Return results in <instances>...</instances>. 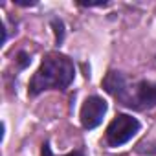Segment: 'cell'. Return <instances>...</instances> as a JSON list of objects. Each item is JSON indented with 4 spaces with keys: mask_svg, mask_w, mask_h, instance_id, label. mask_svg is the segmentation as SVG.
<instances>
[{
    "mask_svg": "<svg viewBox=\"0 0 156 156\" xmlns=\"http://www.w3.org/2000/svg\"><path fill=\"white\" fill-rule=\"evenodd\" d=\"M103 88H105L110 96L121 99L125 105L129 103V96H127V94H129V88H127L125 77H123L121 73H118V72H108L107 77L103 79Z\"/></svg>",
    "mask_w": 156,
    "mask_h": 156,
    "instance_id": "obj_5",
    "label": "cell"
},
{
    "mask_svg": "<svg viewBox=\"0 0 156 156\" xmlns=\"http://www.w3.org/2000/svg\"><path fill=\"white\" fill-rule=\"evenodd\" d=\"M105 112H107V103L101 98H98V96L88 98L81 107V123H83V127L85 129H96L103 121Z\"/></svg>",
    "mask_w": 156,
    "mask_h": 156,
    "instance_id": "obj_3",
    "label": "cell"
},
{
    "mask_svg": "<svg viewBox=\"0 0 156 156\" xmlns=\"http://www.w3.org/2000/svg\"><path fill=\"white\" fill-rule=\"evenodd\" d=\"M138 130H140V121L136 118L129 114H119L110 121L107 129V143L110 147H119L127 143Z\"/></svg>",
    "mask_w": 156,
    "mask_h": 156,
    "instance_id": "obj_2",
    "label": "cell"
},
{
    "mask_svg": "<svg viewBox=\"0 0 156 156\" xmlns=\"http://www.w3.org/2000/svg\"><path fill=\"white\" fill-rule=\"evenodd\" d=\"M136 151H138V152H143V154H156V141L141 143V145H138Z\"/></svg>",
    "mask_w": 156,
    "mask_h": 156,
    "instance_id": "obj_6",
    "label": "cell"
},
{
    "mask_svg": "<svg viewBox=\"0 0 156 156\" xmlns=\"http://www.w3.org/2000/svg\"><path fill=\"white\" fill-rule=\"evenodd\" d=\"M73 73H75V68L68 57L61 53H50L44 57L42 64L39 66L33 79L30 81V94L39 96L41 92L50 88L64 90L73 81Z\"/></svg>",
    "mask_w": 156,
    "mask_h": 156,
    "instance_id": "obj_1",
    "label": "cell"
},
{
    "mask_svg": "<svg viewBox=\"0 0 156 156\" xmlns=\"http://www.w3.org/2000/svg\"><path fill=\"white\" fill-rule=\"evenodd\" d=\"M19 57H20V66H26V64L30 62V61H28V55H26V53H20Z\"/></svg>",
    "mask_w": 156,
    "mask_h": 156,
    "instance_id": "obj_9",
    "label": "cell"
},
{
    "mask_svg": "<svg viewBox=\"0 0 156 156\" xmlns=\"http://www.w3.org/2000/svg\"><path fill=\"white\" fill-rule=\"evenodd\" d=\"M41 154H42V156H55V154L51 152V149H50L48 143L42 145V152H41ZM64 156H83V152H81V151H73V152H68V154H64Z\"/></svg>",
    "mask_w": 156,
    "mask_h": 156,
    "instance_id": "obj_7",
    "label": "cell"
},
{
    "mask_svg": "<svg viewBox=\"0 0 156 156\" xmlns=\"http://www.w3.org/2000/svg\"><path fill=\"white\" fill-rule=\"evenodd\" d=\"M129 107H136V108H152V107H156V83L140 81L134 88V96L130 98Z\"/></svg>",
    "mask_w": 156,
    "mask_h": 156,
    "instance_id": "obj_4",
    "label": "cell"
},
{
    "mask_svg": "<svg viewBox=\"0 0 156 156\" xmlns=\"http://www.w3.org/2000/svg\"><path fill=\"white\" fill-rule=\"evenodd\" d=\"M51 24H53V28H55V35H57V41L61 42L62 41V22L61 20H51Z\"/></svg>",
    "mask_w": 156,
    "mask_h": 156,
    "instance_id": "obj_8",
    "label": "cell"
}]
</instances>
